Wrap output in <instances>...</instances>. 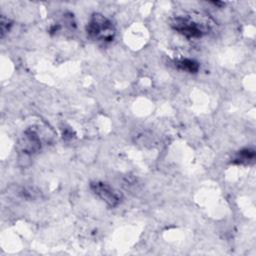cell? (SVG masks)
<instances>
[{
	"mask_svg": "<svg viewBox=\"0 0 256 256\" xmlns=\"http://www.w3.org/2000/svg\"><path fill=\"white\" fill-rule=\"evenodd\" d=\"M90 38L99 42H111L116 35V28L113 22L100 13H94L86 26Z\"/></svg>",
	"mask_w": 256,
	"mask_h": 256,
	"instance_id": "1",
	"label": "cell"
},
{
	"mask_svg": "<svg viewBox=\"0 0 256 256\" xmlns=\"http://www.w3.org/2000/svg\"><path fill=\"white\" fill-rule=\"evenodd\" d=\"M90 188L98 198H100L111 208L118 206L122 200V194L106 182H91Z\"/></svg>",
	"mask_w": 256,
	"mask_h": 256,
	"instance_id": "2",
	"label": "cell"
},
{
	"mask_svg": "<svg viewBox=\"0 0 256 256\" xmlns=\"http://www.w3.org/2000/svg\"><path fill=\"white\" fill-rule=\"evenodd\" d=\"M172 27L187 38H199L203 35L202 26L190 19L177 17L172 22Z\"/></svg>",
	"mask_w": 256,
	"mask_h": 256,
	"instance_id": "3",
	"label": "cell"
},
{
	"mask_svg": "<svg viewBox=\"0 0 256 256\" xmlns=\"http://www.w3.org/2000/svg\"><path fill=\"white\" fill-rule=\"evenodd\" d=\"M23 152L25 153H34L38 151L41 147V141L37 133L33 130H26L24 132V136L21 143Z\"/></svg>",
	"mask_w": 256,
	"mask_h": 256,
	"instance_id": "4",
	"label": "cell"
},
{
	"mask_svg": "<svg viewBox=\"0 0 256 256\" xmlns=\"http://www.w3.org/2000/svg\"><path fill=\"white\" fill-rule=\"evenodd\" d=\"M176 66L182 70L186 71L188 73H196L199 70V63L193 59H181L176 62Z\"/></svg>",
	"mask_w": 256,
	"mask_h": 256,
	"instance_id": "5",
	"label": "cell"
},
{
	"mask_svg": "<svg viewBox=\"0 0 256 256\" xmlns=\"http://www.w3.org/2000/svg\"><path fill=\"white\" fill-rule=\"evenodd\" d=\"M255 156V152L251 149H243L238 152V154L235 157V162L237 163H244L248 162L249 160H252Z\"/></svg>",
	"mask_w": 256,
	"mask_h": 256,
	"instance_id": "6",
	"label": "cell"
},
{
	"mask_svg": "<svg viewBox=\"0 0 256 256\" xmlns=\"http://www.w3.org/2000/svg\"><path fill=\"white\" fill-rule=\"evenodd\" d=\"M12 26V22L6 18L5 16H1V21H0V30H1V37H4V35L10 30Z\"/></svg>",
	"mask_w": 256,
	"mask_h": 256,
	"instance_id": "7",
	"label": "cell"
}]
</instances>
